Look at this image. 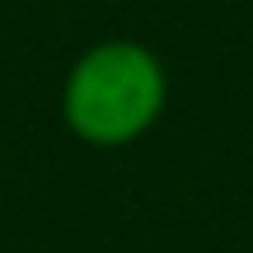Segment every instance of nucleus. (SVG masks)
I'll return each instance as SVG.
<instances>
[{
    "label": "nucleus",
    "mask_w": 253,
    "mask_h": 253,
    "mask_svg": "<svg viewBox=\"0 0 253 253\" xmlns=\"http://www.w3.org/2000/svg\"><path fill=\"white\" fill-rule=\"evenodd\" d=\"M169 103L160 52L136 38L89 42L61 80V122L94 150H122L155 131Z\"/></svg>",
    "instance_id": "nucleus-1"
}]
</instances>
